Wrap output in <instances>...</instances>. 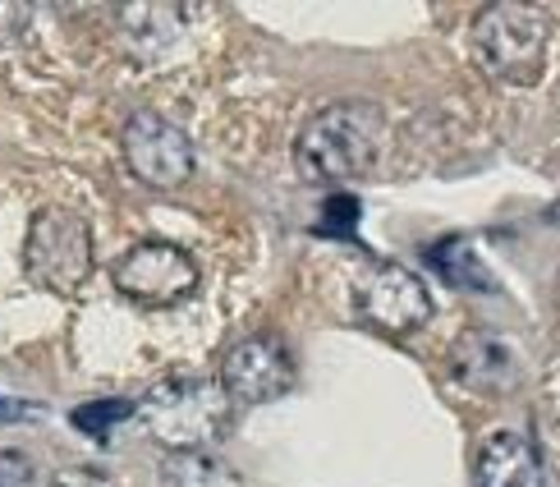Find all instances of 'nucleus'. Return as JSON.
<instances>
[{"label":"nucleus","mask_w":560,"mask_h":487,"mask_svg":"<svg viewBox=\"0 0 560 487\" xmlns=\"http://www.w3.org/2000/svg\"><path fill=\"white\" fill-rule=\"evenodd\" d=\"M386 138V115L377 102L349 97L322 106L294 138V171L303 184H345L372 171Z\"/></svg>","instance_id":"f257e3e1"},{"label":"nucleus","mask_w":560,"mask_h":487,"mask_svg":"<svg viewBox=\"0 0 560 487\" xmlns=\"http://www.w3.org/2000/svg\"><path fill=\"white\" fill-rule=\"evenodd\" d=\"M133 419H143L148 437L171 455L212 451L230 428V396L217 378L175 373L148 386L143 401H133Z\"/></svg>","instance_id":"f03ea898"},{"label":"nucleus","mask_w":560,"mask_h":487,"mask_svg":"<svg viewBox=\"0 0 560 487\" xmlns=\"http://www.w3.org/2000/svg\"><path fill=\"white\" fill-rule=\"evenodd\" d=\"M551 46V23L538 5L524 0H497L474 19V60L487 79L528 88L542 79Z\"/></svg>","instance_id":"7ed1b4c3"},{"label":"nucleus","mask_w":560,"mask_h":487,"mask_svg":"<svg viewBox=\"0 0 560 487\" xmlns=\"http://www.w3.org/2000/svg\"><path fill=\"white\" fill-rule=\"evenodd\" d=\"M23 271L46 294H74L92 276V225L69 207H37L23 240Z\"/></svg>","instance_id":"20e7f679"},{"label":"nucleus","mask_w":560,"mask_h":487,"mask_svg":"<svg viewBox=\"0 0 560 487\" xmlns=\"http://www.w3.org/2000/svg\"><path fill=\"white\" fill-rule=\"evenodd\" d=\"M354 313L382 336H409L432 322V290L405 263H372L354 281Z\"/></svg>","instance_id":"39448f33"},{"label":"nucleus","mask_w":560,"mask_h":487,"mask_svg":"<svg viewBox=\"0 0 560 487\" xmlns=\"http://www.w3.org/2000/svg\"><path fill=\"white\" fill-rule=\"evenodd\" d=\"M110 281L125 299H133V304L171 309V304H184V299L198 290V263L179 244L143 240L115 258Z\"/></svg>","instance_id":"423d86ee"},{"label":"nucleus","mask_w":560,"mask_h":487,"mask_svg":"<svg viewBox=\"0 0 560 487\" xmlns=\"http://www.w3.org/2000/svg\"><path fill=\"white\" fill-rule=\"evenodd\" d=\"M120 148H125V166L133 171L138 184H148V189H179V184L194 179L198 156H194L189 134L156 111L129 115Z\"/></svg>","instance_id":"0eeeda50"},{"label":"nucleus","mask_w":560,"mask_h":487,"mask_svg":"<svg viewBox=\"0 0 560 487\" xmlns=\"http://www.w3.org/2000/svg\"><path fill=\"white\" fill-rule=\"evenodd\" d=\"M217 382L230 405H271L294 391V359L280 336H244L225 350Z\"/></svg>","instance_id":"6e6552de"},{"label":"nucleus","mask_w":560,"mask_h":487,"mask_svg":"<svg viewBox=\"0 0 560 487\" xmlns=\"http://www.w3.org/2000/svg\"><path fill=\"white\" fill-rule=\"evenodd\" d=\"M451 373L474 391H510L520 382V359L492 327H469L451 350Z\"/></svg>","instance_id":"1a4fd4ad"},{"label":"nucleus","mask_w":560,"mask_h":487,"mask_svg":"<svg viewBox=\"0 0 560 487\" xmlns=\"http://www.w3.org/2000/svg\"><path fill=\"white\" fill-rule=\"evenodd\" d=\"M478 487H547L542 451L524 432H492L478 451Z\"/></svg>","instance_id":"9d476101"},{"label":"nucleus","mask_w":560,"mask_h":487,"mask_svg":"<svg viewBox=\"0 0 560 487\" xmlns=\"http://www.w3.org/2000/svg\"><path fill=\"white\" fill-rule=\"evenodd\" d=\"M184 19H189V10H184V5H125L120 10V28L133 42L138 56H156L161 46L175 42Z\"/></svg>","instance_id":"9b49d317"},{"label":"nucleus","mask_w":560,"mask_h":487,"mask_svg":"<svg viewBox=\"0 0 560 487\" xmlns=\"http://www.w3.org/2000/svg\"><path fill=\"white\" fill-rule=\"evenodd\" d=\"M156 487H244L240 469L225 465L212 451H189V455H166L156 469Z\"/></svg>","instance_id":"f8f14e48"},{"label":"nucleus","mask_w":560,"mask_h":487,"mask_svg":"<svg viewBox=\"0 0 560 487\" xmlns=\"http://www.w3.org/2000/svg\"><path fill=\"white\" fill-rule=\"evenodd\" d=\"M428 258H432V267H436L441 276H446V281H451L455 290H469V294H487V290H497L492 271L482 267V258H478L474 244L464 240V235H451V240L432 244V248H428Z\"/></svg>","instance_id":"ddd939ff"},{"label":"nucleus","mask_w":560,"mask_h":487,"mask_svg":"<svg viewBox=\"0 0 560 487\" xmlns=\"http://www.w3.org/2000/svg\"><path fill=\"white\" fill-rule=\"evenodd\" d=\"M74 428L79 432H88V437H97V442H110V432L120 428L125 419H133V401H125V396H110V401H88V405H79L74 414Z\"/></svg>","instance_id":"4468645a"},{"label":"nucleus","mask_w":560,"mask_h":487,"mask_svg":"<svg viewBox=\"0 0 560 487\" xmlns=\"http://www.w3.org/2000/svg\"><path fill=\"white\" fill-rule=\"evenodd\" d=\"M28 19H33V10H28V5L0 0V51H5V46H14L23 33H28Z\"/></svg>","instance_id":"2eb2a0df"},{"label":"nucleus","mask_w":560,"mask_h":487,"mask_svg":"<svg viewBox=\"0 0 560 487\" xmlns=\"http://www.w3.org/2000/svg\"><path fill=\"white\" fill-rule=\"evenodd\" d=\"M33 483V465L28 455L19 451H0V487H28Z\"/></svg>","instance_id":"dca6fc26"},{"label":"nucleus","mask_w":560,"mask_h":487,"mask_svg":"<svg viewBox=\"0 0 560 487\" xmlns=\"http://www.w3.org/2000/svg\"><path fill=\"white\" fill-rule=\"evenodd\" d=\"M56 487H110L106 469H92V465H74V469H60Z\"/></svg>","instance_id":"f3484780"}]
</instances>
